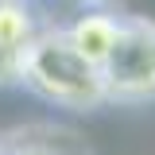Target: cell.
I'll return each mask as SVG.
<instances>
[{"label":"cell","mask_w":155,"mask_h":155,"mask_svg":"<svg viewBox=\"0 0 155 155\" xmlns=\"http://www.w3.org/2000/svg\"><path fill=\"white\" fill-rule=\"evenodd\" d=\"M78 8H116V0H74Z\"/></svg>","instance_id":"obj_6"},{"label":"cell","mask_w":155,"mask_h":155,"mask_svg":"<svg viewBox=\"0 0 155 155\" xmlns=\"http://www.w3.org/2000/svg\"><path fill=\"white\" fill-rule=\"evenodd\" d=\"M116 31H120V12L116 8H81V16L62 27V35L70 39V47L85 62H93L97 70H101L105 54L113 51Z\"/></svg>","instance_id":"obj_4"},{"label":"cell","mask_w":155,"mask_h":155,"mask_svg":"<svg viewBox=\"0 0 155 155\" xmlns=\"http://www.w3.org/2000/svg\"><path fill=\"white\" fill-rule=\"evenodd\" d=\"M35 0H0V89H16L27 43L39 35Z\"/></svg>","instance_id":"obj_3"},{"label":"cell","mask_w":155,"mask_h":155,"mask_svg":"<svg viewBox=\"0 0 155 155\" xmlns=\"http://www.w3.org/2000/svg\"><path fill=\"white\" fill-rule=\"evenodd\" d=\"M19 85L31 89L39 101L70 109V113H93L109 105L101 70L70 47L62 27H39V35L27 43Z\"/></svg>","instance_id":"obj_1"},{"label":"cell","mask_w":155,"mask_h":155,"mask_svg":"<svg viewBox=\"0 0 155 155\" xmlns=\"http://www.w3.org/2000/svg\"><path fill=\"white\" fill-rule=\"evenodd\" d=\"M47 140H51V128H19V132L0 136V155H66L74 147H81L78 136L70 132H58V147Z\"/></svg>","instance_id":"obj_5"},{"label":"cell","mask_w":155,"mask_h":155,"mask_svg":"<svg viewBox=\"0 0 155 155\" xmlns=\"http://www.w3.org/2000/svg\"><path fill=\"white\" fill-rule=\"evenodd\" d=\"M105 101L109 105H147L155 101V23L120 12L113 51L101 62Z\"/></svg>","instance_id":"obj_2"}]
</instances>
